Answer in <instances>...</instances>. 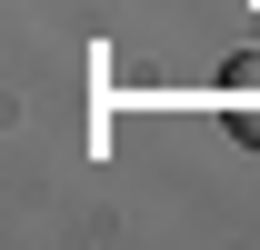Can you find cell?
<instances>
[{
  "mask_svg": "<svg viewBox=\"0 0 260 250\" xmlns=\"http://www.w3.org/2000/svg\"><path fill=\"white\" fill-rule=\"evenodd\" d=\"M220 120H230V140L260 150V50H240V60L220 70Z\"/></svg>",
  "mask_w": 260,
  "mask_h": 250,
  "instance_id": "cell-1",
  "label": "cell"
}]
</instances>
